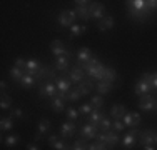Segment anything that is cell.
I'll list each match as a JSON object with an SVG mask.
<instances>
[{"label": "cell", "instance_id": "41", "mask_svg": "<svg viewBox=\"0 0 157 150\" xmlns=\"http://www.w3.org/2000/svg\"><path fill=\"white\" fill-rule=\"evenodd\" d=\"M87 150H109L105 144H102V142H95V144H90L87 147Z\"/></svg>", "mask_w": 157, "mask_h": 150}, {"label": "cell", "instance_id": "27", "mask_svg": "<svg viewBox=\"0 0 157 150\" xmlns=\"http://www.w3.org/2000/svg\"><path fill=\"white\" fill-rule=\"evenodd\" d=\"M55 70H60V72L69 70V58L67 57H59L57 60H55Z\"/></svg>", "mask_w": 157, "mask_h": 150}, {"label": "cell", "instance_id": "21", "mask_svg": "<svg viewBox=\"0 0 157 150\" xmlns=\"http://www.w3.org/2000/svg\"><path fill=\"white\" fill-rule=\"evenodd\" d=\"M48 145L55 150H67L69 148V145H65L63 142H60L59 135H50V137H48Z\"/></svg>", "mask_w": 157, "mask_h": 150}, {"label": "cell", "instance_id": "25", "mask_svg": "<svg viewBox=\"0 0 157 150\" xmlns=\"http://www.w3.org/2000/svg\"><path fill=\"white\" fill-rule=\"evenodd\" d=\"M102 118H104V115L100 114L99 110H94L90 115H89V122L87 123H90V125H94V127L99 129V123H100V120H102Z\"/></svg>", "mask_w": 157, "mask_h": 150}, {"label": "cell", "instance_id": "48", "mask_svg": "<svg viewBox=\"0 0 157 150\" xmlns=\"http://www.w3.org/2000/svg\"><path fill=\"white\" fill-rule=\"evenodd\" d=\"M27 150H40V148H39V145H35V144H29Z\"/></svg>", "mask_w": 157, "mask_h": 150}, {"label": "cell", "instance_id": "23", "mask_svg": "<svg viewBox=\"0 0 157 150\" xmlns=\"http://www.w3.org/2000/svg\"><path fill=\"white\" fill-rule=\"evenodd\" d=\"M52 108H54L55 112H63V110H67L65 108V100L62 99V97H54L52 99Z\"/></svg>", "mask_w": 157, "mask_h": 150}, {"label": "cell", "instance_id": "9", "mask_svg": "<svg viewBox=\"0 0 157 150\" xmlns=\"http://www.w3.org/2000/svg\"><path fill=\"white\" fill-rule=\"evenodd\" d=\"M69 78L72 80V84H82L85 80V70L82 67L75 65L72 70H69Z\"/></svg>", "mask_w": 157, "mask_h": 150}, {"label": "cell", "instance_id": "37", "mask_svg": "<svg viewBox=\"0 0 157 150\" xmlns=\"http://www.w3.org/2000/svg\"><path fill=\"white\" fill-rule=\"evenodd\" d=\"M3 144H5L7 147L17 145L18 144V135H7V137H3Z\"/></svg>", "mask_w": 157, "mask_h": 150}, {"label": "cell", "instance_id": "36", "mask_svg": "<svg viewBox=\"0 0 157 150\" xmlns=\"http://www.w3.org/2000/svg\"><path fill=\"white\" fill-rule=\"evenodd\" d=\"M99 129L102 130V132H110V129H112V122L105 117V115H104V118H102V120H100Z\"/></svg>", "mask_w": 157, "mask_h": 150}, {"label": "cell", "instance_id": "50", "mask_svg": "<svg viewBox=\"0 0 157 150\" xmlns=\"http://www.w3.org/2000/svg\"><path fill=\"white\" fill-rule=\"evenodd\" d=\"M144 150H155L154 145H147V147H144Z\"/></svg>", "mask_w": 157, "mask_h": 150}, {"label": "cell", "instance_id": "20", "mask_svg": "<svg viewBox=\"0 0 157 150\" xmlns=\"http://www.w3.org/2000/svg\"><path fill=\"white\" fill-rule=\"evenodd\" d=\"M60 133L63 137H74V133H75V123L74 122H63L60 125Z\"/></svg>", "mask_w": 157, "mask_h": 150}, {"label": "cell", "instance_id": "17", "mask_svg": "<svg viewBox=\"0 0 157 150\" xmlns=\"http://www.w3.org/2000/svg\"><path fill=\"white\" fill-rule=\"evenodd\" d=\"M140 123V115L137 114V112H132V114H125L124 117V125L125 127H137Z\"/></svg>", "mask_w": 157, "mask_h": 150}, {"label": "cell", "instance_id": "47", "mask_svg": "<svg viewBox=\"0 0 157 150\" xmlns=\"http://www.w3.org/2000/svg\"><path fill=\"white\" fill-rule=\"evenodd\" d=\"M151 87L157 88V73H151Z\"/></svg>", "mask_w": 157, "mask_h": 150}, {"label": "cell", "instance_id": "49", "mask_svg": "<svg viewBox=\"0 0 157 150\" xmlns=\"http://www.w3.org/2000/svg\"><path fill=\"white\" fill-rule=\"evenodd\" d=\"M0 88H2V92H5V88H7V84H5V82H0Z\"/></svg>", "mask_w": 157, "mask_h": 150}, {"label": "cell", "instance_id": "3", "mask_svg": "<svg viewBox=\"0 0 157 150\" xmlns=\"http://www.w3.org/2000/svg\"><path fill=\"white\" fill-rule=\"evenodd\" d=\"M75 10H62L57 17V22L60 27H72L74 20H75Z\"/></svg>", "mask_w": 157, "mask_h": 150}, {"label": "cell", "instance_id": "52", "mask_svg": "<svg viewBox=\"0 0 157 150\" xmlns=\"http://www.w3.org/2000/svg\"><path fill=\"white\" fill-rule=\"evenodd\" d=\"M155 110H157V102H155Z\"/></svg>", "mask_w": 157, "mask_h": 150}, {"label": "cell", "instance_id": "45", "mask_svg": "<svg viewBox=\"0 0 157 150\" xmlns=\"http://www.w3.org/2000/svg\"><path fill=\"white\" fill-rule=\"evenodd\" d=\"M15 67H18V69H22V70H25V69H27V60H24V58H15Z\"/></svg>", "mask_w": 157, "mask_h": 150}, {"label": "cell", "instance_id": "30", "mask_svg": "<svg viewBox=\"0 0 157 150\" xmlns=\"http://www.w3.org/2000/svg\"><path fill=\"white\" fill-rule=\"evenodd\" d=\"M95 88L99 90V93H100V95H102V93L105 95V93H109L110 90H112V84H109V82H105V80H100L99 84L95 85Z\"/></svg>", "mask_w": 157, "mask_h": 150}, {"label": "cell", "instance_id": "16", "mask_svg": "<svg viewBox=\"0 0 157 150\" xmlns=\"http://www.w3.org/2000/svg\"><path fill=\"white\" fill-rule=\"evenodd\" d=\"M40 67H42V65H40V62H37L35 58H29L27 60V69H25V73L32 75V77H37Z\"/></svg>", "mask_w": 157, "mask_h": 150}, {"label": "cell", "instance_id": "40", "mask_svg": "<svg viewBox=\"0 0 157 150\" xmlns=\"http://www.w3.org/2000/svg\"><path fill=\"white\" fill-rule=\"evenodd\" d=\"M80 97H82V93L78 92V88H77V90H72V92H69V95H67V100H69V102H77Z\"/></svg>", "mask_w": 157, "mask_h": 150}, {"label": "cell", "instance_id": "42", "mask_svg": "<svg viewBox=\"0 0 157 150\" xmlns=\"http://www.w3.org/2000/svg\"><path fill=\"white\" fill-rule=\"evenodd\" d=\"M12 118H24V110L22 108H10V115Z\"/></svg>", "mask_w": 157, "mask_h": 150}, {"label": "cell", "instance_id": "7", "mask_svg": "<svg viewBox=\"0 0 157 150\" xmlns=\"http://www.w3.org/2000/svg\"><path fill=\"white\" fill-rule=\"evenodd\" d=\"M89 13H90V18H95L97 22L104 18V13H105V5L99 2H90L89 5Z\"/></svg>", "mask_w": 157, "mask_h": 150}, {"label": "cell", "instance_id": "2", "mask_svg": "<svg viewBox=\"0 0 157 150\" xmlns=\"http://www.w3.org/2000/svg\"><path fill=\"white\" fill-rule=\"evenodd\" d=\"M78 67H82V69H84L85 72L90 75L92 78H97L99 82L104 78V72H105V67H104L97 58H92L90 62L84 63V65H78Z\"/></svg>", "mask_w": 157, "mask_h": 150}, {"label": "cell", "instance_id": "1", "mask_svg": "<svg viewBox=\"0 0 157 150\" xmlns=\"http://www.w3.org/2000/svg\"><path fill=\"white\" fill-rule=\"evenodd\" d=\"M127 7H129V15L134 18H145L152 13L149 10L145 0H132V2H127Z\"/></svg>", "mask_w": 157, "mask_h": 150}, {"label": "cell", "instance_id": "18", "mask_svg": "<svg viewBox=\"0 0 157 150\" xmlns=\"http://www.w3.org/2000/svg\"><path fill=\"white\" fill-rule=\"evenodd\" d=\"M125 110H127V108H125L122 103H115V105H112V108H110V115H112V118H115V120L124 118V117H125V114H127Z\"/></svg>", "mask_w": 157, "mask_h": 150}, {"label": "cell", "instance_id": "19", "mask_svg": "<svg viewBox=\"0 0 157 150\" xmlns=\"http://www.w3.org/2000/svg\"><path fill=\"white\" fill-rule=\"evenodd\" d=\"M97 27H99V30H102V32L110 30L112 27H114V18H112V15H105L102 20H99L97 22Z\"/></svg>", "mask_w": 157, "mask_h": 150}, {"label": "cell", "instance_id": "38", "mask_svg": "<svg viewBox=\"0 0 157 150\" xmlns=\"http://www.w3.org/2000/svg\"><path fill=\"white\" fill-rule=\"evenodd\" d=\"M65 114H67V117H69L70 122H74V120H77L78 118V115H80V112L77 110V108H74V107H69L65 110Z\"/></svg>", "mask_w": 157, "mask_h": 150}, {"label": "cell", "instance_id": "35", "mask_svg": "<svg viewBox=\"0 0 157 150\" xmlns=\"http://www.w3.org/2000/svg\"><path fill=\"white\" fill-rule=\"evenodd\" d=\"M10 105H12V99H10L9 93L2 92V102H0V108L2 110H7V108H10Z\"/></svg>", "mask_w": 157, "mask_h": 150}, {"label": "cell", "instance_id": "44", "mask_svg": "<svg viewBox=\"0 0 157 150\" xmlns=\"http://www.w3.org/2000/svg\"><path fill=\"white\" fill-rule=\"evenodd\" d=\"M125 129V125H124V122H122V120H115V122H114V130H115V132H122V130H124Z\"/></svg>", "mask_w": 157, "mask_h": 150}, {"label": "cell", "instance_id": "15", "mask_svg": "<svg viewBox=\"0 0 157 150\" xmlns=\"http://www.w3.org/2000/svg\"><path fill=\"white\" fill-rule=\"evenodd\" d=\"M151 84H149V82L147 80H144V78H139V82H137V84H136V93H137V95H149V92H151Z\"/></svg>", "mask_w": 157, "mask_h": 150}, {"label": "cell", "instance_id": "6", "mask_svg": "<svg viewBox=\"0 0 157 150\" xmlns=\"http://www.w3.org/2000/svg\"><path fill=\"white\" fill-rule=\"evenodd\" d=\"M97 138H99V142L105 144L109 148H114L115 145H117V142H119L117 132H102L100 135H97Z\"/></svg>", "mask_w": 157, "mask_h": 150}, {"label": "cell", "instance_id": "32", "mask_svg": "<svg viewBox=\"0 0 157 150\" xmlns=\"http://www.w3.org/2000/svg\"><path fill=\"white\" fill-rule=\"evenodd\" d=\"M90 105L94 107V110H100L104 107V97L102 95H95L90 99Z\"/></svg>", "mask_w": 157, "mask_h": 150}, {"label": "cell", "instance_id": "33", "mask_svg": "<svg viewBox=\"0 0 157 150\" xmlns=\"http://www.w3.org/2000/svg\"><path fill=\"white\" fill-rule=\"evenodd\" d=\"M35 80H37L35 77H32V75H27V73H25V77L22 78L20 85H22V87H25V88H32L33 84H35Z\"/></svg>", "mask_w": 157, "mask_h": 150}, {"label": "cell", "instance_id": "10", "mask_svg": "<svg viewBox=\"0 0 157 150\" xmlns=\"http://www.w3.org/2000/svg\"><path fill=\"white\" fill-rule=\"evenodd\" d=\"M140 135V132L137 129H132L129 133L124 135V138H122V144H124L125 148H134V145H136L137 142V137Z\"/></svg>", "mask_w": 157, "mask_h": 150}, {"label": "cell", "instance_id": "43", "mask_svg": "<svg viewBox=\"0 0 157 150\" xmlns=\"http://www.w3.org/2000/svg\"><path fill=\"white\" fill-rule=\"evenodd\" d=\"M78 110H80V114H84V115H90L92 112H94V107H92L90 103H84Z\"/></svg>", "mask_w": 157, "mask_h": 150}, {"label": "cell", "instance_id": "29", "mask_svg": "<svg viewBox=\"0 0 157 150\" xmlns=\"http://www.w3.org/2000/svg\"><path fill=\"white\" fill-rule=\"evenodd\" d=\"M115 78H117V73H115V70L112 69V67H105V72H104V78H102V80L109 82V84H114Z\"/></svg>", "mask_w": 157, "mask_h": 150}, {"label": "cell", "instance_id": "14", "mask_svg": "<svg viewBox=\"0 0 157 150\" xmlns=\"http://www.w3.org/2000/svg\"><path fill=\"white\" fill-rule=\"evenodd\" d=\"M92 58H94V57H92L90 48H87V47L78 48V52H77V65H84V63L90 62Z\"/></svg>", "mask_w": 157, "mask_h": 150}, {"label": "cell", "instance_id": "39", "mask_svg": "<svg viewBox=\"0 0 157 150\" xmlns=\"http://www.w3.org/2000/svg\"><path fill=\"white\" fill-rule=\"evenodd\" d=\"M89 145L85 144V138H78L75 144L72 145V150H87Z\"/></svg>", "mask_w": 157, "mask_h": 150}, {"label": "cell", "instance_id": "24", "mask_svg": "<svg viewBox=\"0 0 157 150\" xmlns=\"http://www.w3.org/2000/svg\"><path fill=\"white\" fill-rule=\"evenodd\" d=\"M9 73H10V77H12L13 80L18 82V84H20V82H22V78L25 77V72H24V70H22V69H18V67H15V65H13L12 69L9 70Z\"/></svg>", "mask_w": 157, "mask_h": 150}, {"label": "cell", "instance_id": "26", "mask_svg": "<svg viewBox=\"0 0 157 150\" xmlns=\"http://www.w3.org/2000/svg\"><path fill=\"white\" fill-rule=\"evenodd\" d=\"M92 88H94V84H92L90 80H84L82 84H78V92H80L82 95H89V93L92 92Z\"/></svg>", "mask_w": 157, "mask_h": 150}, {"label": "cell", "instance_id": "34", "mask_svg": "<svg viewBox=\"0 0 157 150\" xmlns=\"http://www.w3.org/2000/svg\"><path fill=\"white\" fill-rule=\"evenodd\" d=\"M13 118L12 117H5V118H2V122H0V127H2V130L5 132V130H12L13 129Z\"/></svg>", "mask_w": 157, "mask_h": 150}, {"label": "cell", "instance_id": "4", "mask_svg": "<svg viewBox=\"0 0 157 150\" xmlns=\"http://www.w3.org/2000/svg\"><path fill=\"white\" fill-rule=\"evenodd\" d=\"M39 93L42 97H50V99H54V97H57V85H55L52 80H45V82L40 84Z\"/></svg>", "mask_w": 157, "mask_h": 150}, {"label": "cell", "instance_id": "31", "mask_svg": "<svg viewBox=\"0 0 157 150\" xmlns=\"http://www.w3.org/2000/svg\"><path fill=\"white\" fill-rule=\"evenodd\" d=\"M85 30H87V27H85V25H75V24H74L72 27H70V39H74V37H78V35H82V33H85Z\"/></svg>", "mask_w": 157, "mask_h": 150}, {"label": "cell", "instance_id": "8", "mask_svg": "<svg viewBox=\"0 0 157 150\" xmlns=\"http://www.w3.org/2000/svg\"><path fill=\"white\" fill-rule=\"evenodd\" d=\"M50 52H52V55L57 57V58L59 57H67V58L70 57V52L63 47V43L60 42V40H54V42L50 43Z\"/></svg>", "mask_w": 157, "mask_h": 150}, {"label": "cell", "instance_id": "5", "mask_svg": "<svg viewBox=\"0 0 157 150\" xmlns=\"http://www.w3.org/2000/svg\"><path fill=\"white\" fill-rule=\"evenodd\" d=\"M55 85H57V90L60 93H59V97H62L63 100L67 102V95H69V90L72 87V80L70 78H65V77H60L55 80Z\"/></svg>", "mask_w": 157, "mask_h": 150}, {"label": "cell", "instance_id": "22", "mask_svg": "<svg viewBox=\"0 0 157 150\" xmlns=\"http://www.w3.org/2000/svg\"><path fill=\"white\" fill-rule=\"evenodd\" d=\"M82 137L87 140V138H95L97 137V127L90 125V123H85L82 127Z\"/></svg>", "mask_w": 157, "mask_h": 150}, {"label": "cell", "instance_id": "51", "mask_svg": "<svg viewBox=\"0 0 157 150\" xmlns=\"http://www.w3.org/2000/svg\"><path fill=\"white\" fill-rule=\"evenodd\" d=\"M155 144H157V135H155Z\"/></svg>", "mask_w": 157, "mask_h": 150}, {"label": "cell", "instance_id": "28", "mask_svg": "<svg viewBox=\"0 0 157 150\" xmlns=\"http://www.w3.org/2000/svg\"><path fill=\"white\" fill-rule=\"evenodd\" d=\"M75 15H77L78 18H82V20H89V18H90V13H89V5L87 7L77 5L75 7Z\"/></svg>", "mask_w": 157, "mask_h": 150}, {"label": "cell", "instance_id": "46", "mask_svg": "<svg viewBox=\"0 0 157 150\" xmlns=\"http://www.w3.org/2000/svg\"><path fill=\"white\" fill-rule=\"evenodd\" d=\"M147 7L151 12H154V10H157V0H149L147 2Z\"/></svg>", "mask_w": 157, "mask_h": 150}, {"label": "cell", "instance_id": "13", "mask_svg": "<svg viewBox=\"0 0 157 150\" xmlns=\"http://www.w3.org/2000/svg\"><path fill=\"white\" fill-rule=\"evenodd\" d=\"M155 132L154 130H151V129H147V130H144V132H140V137H139V140H140V144H142V147H147V145H154L155 144Z\"/></svg>", "mask_w": 157, "mask_h": 150}, {"label": "cell", "instance_id": "12", "mask_svg": "<svg viewBox=\"0 0 157 150\" xmlns=\"http://www.w3.org/2000/svg\"><path fill=\"white\" fill-rule=\"evenodd\" d=\"M50 127H52L50 120L42 118V120L39 122V130H37V133H35V137H33V140H35V142H40V140L44 138V135H45L48 130H50Z\"/></svg>", "mask_w": 157, "mask_h": 150}, {"label": "cell", "instance_id": "11", "mask_svg": "<svg viewBox=\"0 0 157 150\" xmlns=\"http://www.w3.org/2000/svg\"><path fill=\"white\" fill-rule=\"evenodd\" d=\"M139 108L144 112H151L155 108V99L152 95H142L139 100Z\"/></svg>", "mask_w": 157, "mask_h": 150}]
</instances>
